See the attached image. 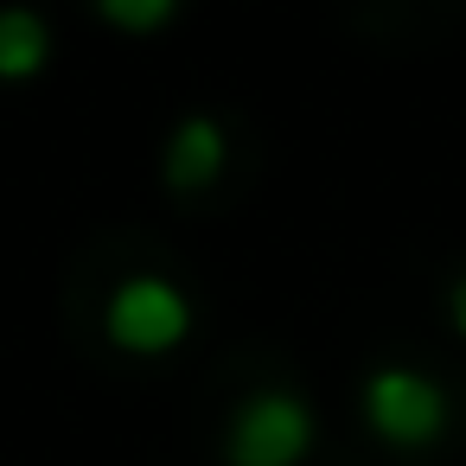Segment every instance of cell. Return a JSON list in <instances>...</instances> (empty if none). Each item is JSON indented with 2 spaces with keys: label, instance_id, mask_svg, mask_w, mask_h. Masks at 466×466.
Returning a JSON list of instances; mask_svg holds the SVG:
<instances>
[{
  "label": "cell",
  "instance_id": "obj_1",
  "mask_svg": "<svg viewBox=\"0 0 466 466\" xmlns=\"http://www.w3.org/2000/svg\"><path fill=\"white\" fill-rule=\"evenodd\" d=\"M313 441V409L294 390H256L230 415V466H294Z\"/></svg>",
  "mask_w": 466,
  "mask_h": 466
},
{
  "label": "cell",
  "instance_id": "obj_2",
  "mask_svg": "<svg viewBox=\"0 0 466 466\" xmlns=\"http://www.w3.org/2000/svg\"><path fill=\"white\" fill-rule=\"evenodd\" d=\"M186 326H192V307L167 275H128L109 294V339L122 351H135V358L173 351L186 339Z\"/></svg>",
  "mask_w": 466,
  "mask_h": 466
},
{
  "label": "cell",
  "instance_id": "obj_3",
  "mask_svg": "<svg viewBox=\"0 0 466 466\" xmlns=\"http://www.w3.org/2000/svg\"><path fill=\"white\" fill-rule=\"evenodd\" d=\"M364 415H370V428H377L383 441H396V447H428V441L447 428V396H441L434 377L402 370V364H383V370H370V383H364Z\"/></svg>",
  "mask_w": 466,
  "mask_h": 466
},
{
  "label": "cell",
  "instance_id": "obj_4",
  "mask_svg": "<svg viewBox=\"0 0 466 466\" xmlns=\"http://www.w3.org/2000/svg\"><path fill=\"white\" fill-rule=\"evenodd\" d=\"M218 173H224V128H218L211 116L179 122V135L167 141V186L198 192V186H211Z\"/></svg>",
  "mask_w": 466,
  "mask_h": 466
},
{
  "label": "cell",
  "instance_id": "obj_5",
  "mask_svg": "<svg viewBox=\"0 0 466 466\" xmlns=\"http://www.w3.org/2000/svg\"><path fill=\"white\" fill-rule=\"evenodd\" d=\"M52 39H46V20L26 14V7H0V77H33L46 65Z\"/></svg>",
  "mask_w": 466,
  "mask_h": 466
},
{
  "label": "cell",
  "instance_id": "obj_6",
  "mask_svg": "<svg viewBox=\"0 0 466 466\" xmlns=\"http://www.w3.org/2000/svg\"><path fill=\"white\" fill-rule=\"evenodd\" d=\"M109 26H135V33H147V26H167L173 20V0H103L96 7Z\"/></svg>",
  "mask_w": 466,
  "mask_h": 466
},
{
  "label": "cell",
  "instance_id": "obj_7",
  "mask_svg": "<svg viewBox=\"0 0 466 466\" xmlns=\"http://www.w3.org/2000/svg\"><path fill=\"white\" fill-rule=\"evenodd\" d=\"M453 326H460V332H466V275H460V281H453Z\"/></svg>",
  "mask_w": 466,
  "mask_h": 466
}]
</instances>
